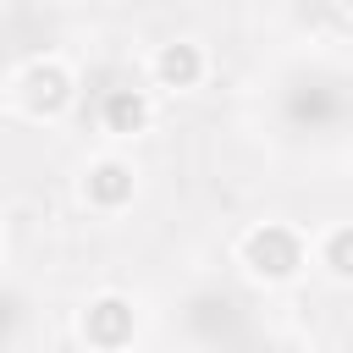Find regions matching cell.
<instances>
[{"label": "cell", "instance_id": "1", "mask_svg": "<svg viewBox=\"0 0 353 353\" xmlns=\"http://www.w3.org/2000/svg\"><path fill=\"white\" fill-rule=\"evenodd\" d=\"M243 265H248L254 276H265V281H287V276H298V265H303V243H298L292 226L265 221V226H254V232L243 237Z\"/></svg>", "mask_w": 353, "mask_h": 353}, {"label": "cell", "instance_id": "7", "mask_svg": "<svg viewBox=\"0 0 353 353\" xmlns=\"http://www.w3.org/2000/svg\"><path fill=\"white\" fill-rule=\"evenodd\" d=\"M320 259H325V270H331V276H342V281H353V226H336V232L325 237V248H320Z\"/></svg>", "mask_w": 353, "mask_h": 353}, {"label": "cell", "instance_id": "6", "mask_svg": "<svg viewBox=\"0 0 353 353\" xmlns=\"http://www.w3.org/2000/svg\"><path fill=\"white\" fill-rule=\"evenodd\" d=\"M83 193H88V204H99V210H121V204L132 199V171H127L121 160H99V165H88Z\"/></svg>", "mask_w": 353, "mask_h": 353}, {"label": "cell", "instance_id": "5", "mask_svg": "<svg viewBox=\"0 0 353 353\" xmlns=\"http://www.w3.org/2000/svg\"><path fill=\"white\" fill-rule=\"evenodd\" d=\"M99 116H105L110 132L132 138V132L149 127V94H143V88H110V94L99 99Z\"/></svg>", "mask_w": 353, "mask_h": 353}, {"label": "cell", "instance_id": "4", "mask_svg": "<svg viewBox=\"0 0 353 353\" xmlns=\"http://www.w3.org/2000/svg\"><path fill=\"white\" fill-rule=\"evenodd\" d=\"M154 77H160L165 88H193V83L204 77V50L188 44V39L160 44V55H154Z\"/></svg>", "mask_w": 353, "mask_h": 353}, {"label": "cell", "instance_id": "2", "mask_svg": "<svg viewBox=\"0 0 353 353\" xmlns=\"http://www.w3.org/2000/svg\"><path fill=\"white\" fill-rule=\"evenodd\" d=\"M132 331H138V314H132V303L116 298V292H105V298H94V303L83 309V336H88L94 347H105V353L127 347Z\"/></svg>", "mask_w": 353, "mask_h": 353}, {"label": "cell", "instance_id": "3", "mask_svg": "<svg viewBox=\"0 0 353 353\" xmlns=\"http://www.w3.org/2000/svg\"><path fill=\"white\" fill-rule=\"evenodd\" d=\"M17 88H22V105H28L33 116H55V110L72 99V77H66V66H55V61H33V66L17 77Z\"/></svg>", "mask_w": 353, "mask_h": 353}]
</instances>
